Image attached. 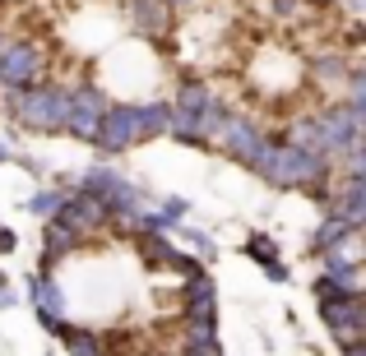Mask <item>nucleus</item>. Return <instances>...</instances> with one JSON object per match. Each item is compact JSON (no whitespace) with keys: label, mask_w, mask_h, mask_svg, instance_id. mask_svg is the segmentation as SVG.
<instances>
[{"label":"nucleus","mask_w":366,"mask_h":356,"mask_svg":"<svg viewBox=\"0 0 366 356\" xmlns=\"http://www.w3.org/2000/svg\"><path fill=\"white\" fill-rule=\"evenodd\" d=\"M134 250H139L144 268H167L172 255H177V245H172L167 232H134Z\"/></svg>","instance_id":"obj_19"},{"label":"nucleus","mask_w":366,"mask_h":356,"mask_svg":"<svg viewBox=\"0 0 366 356\" xmlns=\"http://www.w3.org/2000/svg\"><path fill=\"white\" fill-rule=\"evenodd\" d=\"M130 121H134V139L149 143V139H167V121H172V102H130Z\"/></svg>","instance_id":"obj_14"},{"label":"nucleus","mask_w":366,"mask_h":356,"mask_svg":"<svg viewBox=\"0 0 366 356\" xmlns=\"http://www.w3.org/2000/svg\"><path fill=\"white\" fill-rule=\"evenodd\" d=\"M28 301H33V310L51 315V320H70V292H65V283L42 264L28 273Z\"/></svg>","instance_id":"obj_11"},{"label":"nucleus","mask_w":366,"mask_h":356,"mask_svg":"<svg viewBox=\"0 0 366 356\" xmlns=\"http://www.w3.org/2000/svg\"><path fill=\"white\" fill-rule=\"evenodd\" d=\"M259 143H264V130L255 125V116H242V111H227V116L218 121V130H214V143H209V148H223L232 162H242V167L250 171V162H255Z\"/></svg>","instance_id":"obj_6"},{"label":"nucleus","mask_w":366,"mask_h":356,"mask_svg":"<svg viewBox=\"0 0 366 356\" xmlns=\"http://www.w3.org/2000/svg\"><path fill=\"white\" fill-rule=\"evenodd\" d=\"M56 338H61L65 356H107V338L98 329H89V324H65Z\"/></svg>","instance_id":"obj_18"},{"label":"nucleus","mask_w":366,"mask_h":356,"mask_svg":"<svg viewBox=\"0 0 366 356\" xmlns=\"http://www.w3.org/2000/svg\"><path fill=\"white\" fill-rule=\"evenodd\" d=\"M242 255L250 259V264L264 268V264H274V259H278V240L269 236V232H250V236H246V245H242Z\"/></svg>","instance_id":"obj_26"},{"label":"nucleus","mask_w":366,"mask_h":356,"mask_svg":"<svg viewBox=\"0 0 366 356\" xmlns=\"http://www.w3.org/2000/svg\"><path fill=\"white\" fill-rule=\"evenodd\" d=\"M93 148L102 153V158H117V153H130L134 143V121H130V102H112L107 111H102V121H98V130H93Z\"/></svg>","instance_id":"obj_9"},{"label":"nucleus","mask_w":366,"mask_h":356,"mask_svg":"<svg viewBox=\"0 0 366 356\" xmlns=\"http://www.w3.org/2000/svg\"><path fill=\"white\" fill-rule=\"evenodd\" d=\"M311 292H315V301H362V287H343L339 278H330V273L315 278Z\"/></svg>","instance_id":"obj_25"},{"label":"nucleus","mask_w":366,"mask_h":356,"mask_svg":"<svg viewBox=\"0 0 366 356\" xmlns=\"http://www.w3.org/2000/svg\"><path fill=\"white\" fill-rule=\"evenodd\" d=\"M5 93V111L24 125L28 134H65L70 121V83H28V88H0Z\"/></svg>","instance_id":"obj_2"},{"label":"nucleus","mask_w":366,"mask_h":356,"mask_svg":"<svg viewBox=\"0 0 366 356\" xmlns=\"http://www.w3.org/2000/svg\"><path fill=\"white\" fill-rule=\"evenodd\" d=\"M283 143H292V148H302V153H320V158H325V139H320V130H315V121H311V116L287 121Z\"/></svg>","instance_id":"obj_22"},{"label":"nucleus","mask_w":366,"mask_h":356,"mask_svg":"<svg viewBox=\"0 0 366 356\" xmlns=\"http://www.w3.org/2000/svg\"><path fill=\"white\" fill-rule=\"evenodd\" d=\"M167 268H172L177 278H195V273H204V259H199V255H186V250H177Z\"/></svg>","instance_id":"obj_28"},{"label":"nucleus","mask_w":366,"mask_h":356,"mask_svg":"<svg viewBox=\"0 0 366 356\" xmlns=\"http://www.w3.org/2000/svg\"><path fill=\"white\" fill-rule=\"evenodd\" d=\"M125 9H130V24H134L139 37H153V42H158L172 28V9L162 5V0H125Z\"/></svg>","instance_id":"obj_17"},{"label":"nucleus","mask_w":366,"mask_h":356,"mask_svg":"<svg viewBox=\"0 0 366 356\" xmlns=\"http://www.w3.org/2000/svg\"><path fill=\"white\" fill-rule=\"evenodd\" d=\"M5 162H14V143L0 139V167H5Z\"/></svg>","instance_id":"obj_35"},{"label":"nucleus","mask_w":366,"mask_h":356,"mask_svg":"<svg viewBox=\"0 0 366 356\" xmlns=\"http://www.w3.org/2000/svg\"><path fill=\"white\" fill-rule=\"evenodd\" d=\"M177 232H181V240H186V245H195V255L204 259V264H214V259H218V240L209 236V232H199V227H190V223H181Z\"/></svg>","instance_id":"obj_27"},{"label":"nucleus","mask_w":366,"mask_h":356,"mask_svg":"<svg viewBox=\"0 0 366 356\" xmlns=\"http://www.w3.org/2000/svg\"><path fill=\"white\" fill-rule=\"evenodd\" d=\"M158 213L162 218H167V223H186V218H190V199H181V195H167V199H162V204H158Z\"/></svg>","instance_id":"obj_29"},{"label":"nucleus","mask_w":366,"mask_h":356,"mask_svg":"<svg viewBox=\"0 0 366 356\" xmlns=\"http://www.w3.org/2000/svg\"><path fill=\"white\" fill-rule=\"evenodd\" d=\"M14 250H19V232L0 223V255H14Z\"/></svg>","instance_id":"obj_32"},{"label":"nucleus","mask_w":366,"mask_h":356,"mask_svg":"<svg viewBox=\"0 0 366 356\" xmlns=\"http://www.w3.org/2000/svg\"><path fill=\"white\" fill-rule=\"evenodd\" d=\"M320 305V324L330 342L348 347V342H366V310L362 301H315Z\"/></svg>","instance_id":"obj_10"},{"label":"nucleus","mask_w":366,"mask_h":356,"mask_svg":"<svg viewBox=\"0 0 366 356\" xmlns=\"http://www.w3.org/2000/svg\"><path fill=\"white\" fill-rule=\"evenodd\" d=\"M250 171L274 190H311L334 171V162L320 158V153H302V148H292V143H283V134H264Z\"/></svg>","instance_id":"obj_1"},{"label":"nucleus","mask_w":366,"mask_h":356,"mask_svg":"<svg viewBox=\"0 0 366 356\" xmlns=\"http://www.w3.org/2000/svg\"><path fill=\"white\" fill-rule=\"evenodd\" d=\"M181 356H223V342H199V347H186Z\"/></svg>","instance_id":"obj_33"},{"label":"nucleus","mask_w":366,"mask_h":356,"mask_svg":"<svg viewBox=\"0 0 366 356\" xmlns=\"http://www.w3.org/2000/svg\"><path fill=\"white\" fill-rule=\"evenodd\" d=\"M14 162L28 171V176H46V162H37V158H28V153H14Z\"/></svg>","instance_id":"obj_31"},{"label":"nucleus","mask_w":366,"mask_h":356,"mask_svg":"<svg viewBox=\"0 0 366 356\" xmlns=\"http://www.w3.org/2000/svg\"><path fill=\"white\" fill-rule=\"evenodd\" d=\"M320 264H325V273L339 278L343 287H362V255H357V236H348V240H339L334 250H325Z\"/></svg>","instance_id":"obj_15"},{"label":"nucleus","mask_w":366,"mask_h":356,"mask_svg":"<svg viewBox=\"0 0 366 356\" xmlns=\"http://www.w3.org/2000/svg\"><path fill=\"white\" fill-rule=\"evenodd\" d=\"M84 245H89V236H74L70 227H61V223H42V268H56L61 259L79 255Z\"/></svg>","instance_id":"obj_16"},{"label":"nucleus","mask_w":366,"mask_h":356,"mask_svg":"<svg viewBox=\"0 0 366 356\" xmlns=\"http://www.w3.org/2000/svg\"><path fill=\"white\" fill-rule=\"evenodd\" d=\"M61 199H65V185H42V190H33V195L24 199V208H28L33 218H42V223H46V218L61 208Z\"/></svg>","instance_id":"obj_24"},{"label":"nucleus","mask_w":366,"mask_h":356,"mask_svg":"<svg viewBox=\"0 0 366 356\" xmlns=\"http://www.w3.org/2000/svg\"><path fill=\"white\" fill-rule=\"evenodd\" d=\"M74 190L102 199V208H107V223H117V227L134 213V208H144V199H149V190H144L139 180L121 176L112 162H93V167L84 171L79 180H74Z\"/></svg>","instance_id":"obj_3"},{"label":"nucleus","mask_w":366,"mask_h":356,"mask_svg":"<svg viewBox=\"0 0 366 356\" xmlns=\"http://www.w3.org/2000/svg\"><path fill=\"white\" fill-rule=\"evenodd\" d=\"M46 223L70 227L74 236H93V232H102V227H107V208H102V199L84 195V190H65L61 208H56V213L46 218Z\"/></svg>","instance_id":"obj_8"},{"label":"nucleus","mask_w":366,"mask_h":356,"mask_svg":"<svg viewBox=\"0 0 366 356\" xmlns=\"http://www.w3.org/2000/svg\"><path fill=\"white\" fill-rule=\"evenodd\" d=\"M343 356H366V342H348V347H339Z\"/></svg>","instance_id":"obj_37"},{"label":"nucleus","mask_w":366,"mask_h":356,"mask_svg":"<svg viewBox=\"0 0 366 356\" xmlns=\"http://www.w3.org/2000/svg\"><path fill=\"white\" fill-rule=\"evenodd\" d=\"M348 65H352V61H348L343 51H320V56L311 61V79L325 83V88H339V83L348 79Z\"/></svg>","instance_id":"obj_21"},{"label":"nucleus","mask_w":366,"mask_h":356,"mask_svg":"<svg viewBox=\"0 0 366 356\" xmlns=\"http://www.w3.org/2000/svg\"><path fill=\"white\" fill-rule=\"evenodd\" d=\"M348 236H357V232H352V227H348V223H343V218H334V213H325V218H320V223H315V232H311V255H315V259H320V255H325V250H334V245H339V240H348Z\"/></svg>","instance_id":"obj_20"},{"label":"nucleus","mask_w":366,"mask_h":356,"mask_svg":"<svg viewBox=\"0 0 366 356\" xmlns=\"http://www.w3.org/2000/svg\"><path fill=\"white\" fill-rule=\"evenodd\" d=\"M46 356H56V352H46Z\"/></svg>","instance_id":"obj_38"},{"label":"nucleus","mask_w":366,"mask_h":356,"mask_svg":"<svg viewBox=\"0 0 366 356\" xmlns=\"http://www.w3.org/2000/svg\"><path fill=\"white\" fill-rule=\"evenodd\" d=\"M107 107H112V93L102 83H70V121H65V134L89 143Z\"/></svg>","instance_id":"obj_7"},{"label":"nucleus","mask_w":366,"mask_h":356,"mask_svg":"<svg viewBox=\"0 0 366 356\" xmlns=\"http://www.w3.org/2000/svg\"><path fill=\"white\" fill-rule=\"evenodd\" d=\"M162 5H167V9H195L199 0H162Z\"/></svg>","instance_id":"obj_36"},{"label":"nucleus","mask_w":366,"mask_h":356,"mask_svg":"<svg viewBox=\"0 0 366 356\" xmlns=\"http://www.w3.org/2000/svg\"><path fill=\"white\" fill-rule=\"evenodd\" d=\"M264 278H269L274 287H287V283H292V264H283V259H274V264H264Z\"/></svg>","instance_id":"obj_30"},{"label":"nucleus","mask_w":366,"mask_h":356,"mask_svg":"<svg viewBox=\"0 0 366 356\" xmlns=\"http://www.w3.org/2000/svg\"><path fill=\"white\" fill-rule=\"evenodd\" d=\"M46 70V51L33 37H14V42H0V88H28L37 83Z\"/></svg>","instance_id":"obj_5"},{"label":"nucleus","mask_w":366,"mask_h":356,"mask_svg":"<svg viewBox=\"0 0 366 356\" xmlns=\"http://www.w3.org/2000/svg\"><path fill=\"white\" fill-rule=\"evenodd\" d=\"M0 42H5V37H0Z\"/></svg>","instance_id":"obj_39"},{"label":"nucleus","mask_w":366,"mask_h":356,"mask_svg":"<svg viewBox=\"0 0 366 356\" xmlns=\"http://www.w3.org/2000/svg\"><path fill=\"white\" fill-rule=\"evenodd\" d=\"M19 301H24V296H19V292H9V287H0V310H14Z\"/></svg>","instance_id":"obj_34"},{"label":"nucleus","mask_w":366,"mask_h":356,"mask_svg":"<svg viewBox=\"0 0 366 356\" xmlns=\"http://www.w3.org/2000/svg\"><path fill=\"white\" fill-rule=\"evenodd\" d=\"M218 342V305H181V347Z\"/></svg>","instance_id":"obj_13"},{"label":"nucleus","mask_w":366,"mask_h":356,"mask_svg":"<svg viewBox=\"0 0 366 356\" xmlns=\"http://www.w3.org/2000/svg\"><path fill=\"white\" fill-rule=\"evenodd\" d=\"M325 213L343 218L352 232H362V223H366V171H348V176H343V185L334 190V204L325 208Z\"/></svg>","instance_id":"obj_12"},{"label":"nucleus","mask_w":366,"mask_h":356,"mask_svg":"<svg viewBox=\"0 0 366 356\" xmlns=\"http://www.w3.org/2000/svg\"><path fill=\"white\" fill-rule=\"evenodd\" d=\"M181 305H218V283L209 268L195 278H181Z\"/></svg>","instance_id":"obj_23"},{"label":"nucleus","mask_w":366,"mask_h":356,"mask_svg":"<svg viewBox=\"0 0 366 356\" xmlns=\"http://www.w3.org/2000/svg\"><path fill=\"white\" fill-rule=\"evenodd\" d=\"M172 111H181V116H190L199 125V134H204L209 143H214V130L218 121L227 116L223 98H218V88L209 79H199V74H186V79L177 83V98H172Z\"/></svg>","instance_id":"obj_4"}]
</instances>
